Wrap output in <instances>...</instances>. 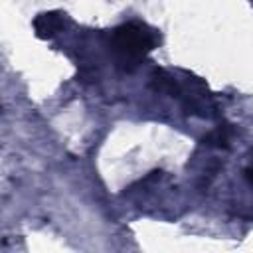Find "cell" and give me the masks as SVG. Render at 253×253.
Masks as SVG:
<instances>
[{
  "label": "cell",
  "instance_id": "3957f363",
  "mask_svg": "<svg viewBox=\"0 0 253 253\" xmlns=\"http://www.w3.org/2000/svg\"><path fill=\"white\" fill-rule=\"evenodd\" d=\"M206 142H208V144H213V146H227V134H225V130L217 128V130H213L211 134H208Z\"/></svg>",
  "mask_w": 253,
  "mask_h": 253
},
{
  "label": "cell",
  "instance_id": "7a4b0ae2",
  "mask_svg": "<svg viewBox=\"0 0 253 253\" xmlns=\"http://www.w3.org/2000/svg\"><path fill=\"white\" fill-rule=\"evenodd\" d=\"M63 26V18L59 12H43L34 20V30L38 38H51Z\"/></svg>",
  "mask_w": 253,
  "mask_h": 253
},
{
  "label": "cell",
  "instance_id": "277c9868",
  "mask_svg": "<svg viewBox=\"0 0 253 253\" xmlns=\"http://www.w3.org/2000/svg\"><path fill=\"white\" fill-rule=\"evenodd\" d=\"M245 178H247L249 184H253V166H249V168L245 170Z\"/></svg>",
  "mask_w": 253,
  "mask_h": 253
},
{
  "label": "cell",
  "instance_id": "6da1fadb",
  "mask_svg": "<svg viewBox=\"0 0 253 253\" xmlns=\"http://www.w3.org/2000/svg\"><path fill=\"white\" fill-rule=\"evenodd\" d=\"M158 43H160L158 32L140 22L123 24L113 34V45L117 53L126 61H138Z\"/></svg>",
  "mask_w": 253,
  "mask_h": 253
}]
</instances>
